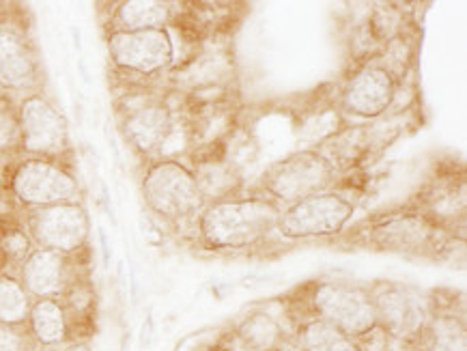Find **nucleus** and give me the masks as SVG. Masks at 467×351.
I'll return each instance as SVG.
<instances>
[{"mask_svg":"<svg viewBox=\"0 0 467 351\" xmlns=\"http://www.w3.org/2000/svg\"><path fill=\"white\" fill-rule=\"evenodd\" d=\"M278 213L267 199L218 201L201 213V235L209 248H248L276 227Z\"/></svg>","mask_w":467,"mask_h":351,"instance_id":"nucleus-1","label":"nucleus"},{"mask_svg":"<svg viewBox=\"0 0 467 351\" xmlns=\"http://www.w3.org/2000/svg\"><path fill=\"white\" fill-rule=\"evenodd\" d=\"M142 196L155 216L179 222L192 218L205 203L194 172L179 160H160L142 177Z\"/></svg>","mask_w":467,"mask_h":351,"instance_id":"nucleus-2","label":"nucleus"},{"mask_svg":"<svg viewBox=\"0 0 467 351\" xmlns=\"http://www.w3.org/2000/svg\"><path fill=\"white\" fill-rule=\"evenodd\" d=\"M356 207L337 192H321L280 212L276 229L285 240H315L338 235L351 222Z\"/></svg>","mask_w":467,"mask_h":351,"instance_id":"nucleus-3","label":"nucleus"},{"mask_svg":"<svg viewBox=\"0 0 467 351\" xmlns=\"http://www.w3.org/2000/svg\"><path fill=\"white\" fill-rule=\"evenodd\" d=\"M334 166L319 151H297L263 175V190L276 201L297 203L332 186Z\"/></svg>","mask_w":467,"mask_h":351,"instance_id":"nucleus-4","label":"nucleus"},{"mask_svg":"<svg viewBox=\"0 0 467 351\" xmlns=\"http://www.w3.org/2000/svg\"><path fill=\"white\" fill-rule=\"evenodd\" d=\"M26 233L33 240V246L71 257L87 246L88 235H91V220L85 205L78 201H67V203L33 210L28 216Z\"/></svg>","mask_w":467,"mask_h":351,"instance_id":"nucleus-5","label":"nucleus"},{"mask_svg":"<svg viewBox=\"0 0 467 351\" xmlns=\"http://www.w3.org/2000/svg\"><path fill=\"white\" fill-rule=\"evenodd\" d=\"M9 188L11 194L31 210L67 203L78 196L76 177L65 166L44 158H28L17 164Z\"/></svg>","mask_w":467,"mask_h":351,"instance_id":"nucleus-6","label":"nucleus"},{"mask_svg":"<svg viewBox=\"0 0 467 351\" xmlns=\"http://www.w3.org/2000/svg\"><path fill=\"white\" fill-rule=\"evenodd\" d=\"M313 311L317 319L334 325L347 336L360 338L377 328V315L370 291L343 283H321L313 291Z\"/></svg>","mask_w":467,"mask_h":351,"instance_id":"nucleus-7","label":"nucleus"},{"mask_svg":"<svg viewBox=\"0 0 467 351\" xmlns=\"http://www.w3.org/2000/svg\"><path fill=\"white\" fill-rule=\"evenodd\" d=\"M17 123L22 134L20 149L33 158H57L69 145L67 121L46 95H26L17 108Z\"/></svg>","mask_w":467,"mask_h":351,"instance_id":"nucleus-8","label":"nucleus"},{"mask_svg":"<svg viewBox=\"0 0 467 351\" xmlns=\"http://www.w3.org/2000/svg\"><path fill=\"white\" fill-rule=\"evenodd\" d=\"M108 55L119 69L151 76L171 67L175 46L166 28L155 31H112L106 39Z\"/></svg>","mask_w":467,"mask_h":351,"instance_id":"nucleus-9","label":"nucleus"},{"mask_svg":"<svg viewBox=\"0 0 467 351\" xmlns=\"http://www.w3.org/2000/svg\"><path fill=\"white\" fill-rule=\"evenodd\" d=\"M377 325L392 338H414L422 335L429 325L427 306L414 291L403 284H381L370 294Z\"/></svg>","mask_w":467,"mask_h":351,"instance_id":"nucleus-10","label":"nucleus"},{"mask_svg":"<svg viewBox=\"0 0 467 351\" xmlns=\"http://www.w3.org/2000/svg\"><path fill=\"white\" fill-rule=\"evenodd\" d=\"M394 95H397V80L392 71L383 65H367L345 87L340 104L347 115L375 119L390 108Z\"/></svg>","mask_w":467,"mask_h":351,"instance_id":"nucleus-11","label":"nucleus"},{"mask_svg":"<svg viewBox=\"0 0 467 351\" xmlns=\"http://www.w3.org/2000/svg\"><path fill=\"white\" fill-rule=\"evenodd\" d=\"M20 283L33 300H61L74 283L69 257L52 250L33 248L20 265Z\"/></svg>","mask_w":467,"mask_h":351,"instance_id":"nucleus-12","label":"nucleus"},{"mask_svg":"<svg viewBox=\"0 0 467 351\" xmlns=\"http://www.w3.org/2000/svg\"><path fill=\"white\" fill-rule=\"evenodd\" d=\"M37 85V61L22 28L0 24V88L28 91Z\"/></svg>","mask_w":467,"mask_h":351,"instance_id":"nucleus-13","label":"nucleus"},{"mask_svg":"<svg viewBox=\"0 0 467 351\" xmlns=\"http://www.w3.org/2000/svg\"><path fill=\"white\" fill-rule=\"evenodd\" d=\"M125 139L142 156L161 153L175 136V121L164 104L151 102L131 110L123 121Z\"/></svg>","mask_w":467,"mask_h":351,"instance_id":"nucleus-14","label":"nucleus"},{"mask_svg":"<svg viewBox=\"0 0 467 351\" xmlns=\"http://www.w3.org/2000/svg\"><path fill=\"white\" fill-rule=\"evenodd\" d=\"M26 325L33 343L41 349L58 347L71 335L67 308L61 300H33Z\"/></svg>","mask_w":467,"mask_h":351,"instance_id":"nucleus-15","label":"nucleus"},{"mask_svg":"<svg viewBox=\"0 0 467 351\" xmlns=\"http://www.w3.org/2000/svg\"><path fill=\"white\" fill-rule=\"evenodd\" d=\"M171 20L169 5L158 0H125L117 5L115 31H155Z\"/></svg>","mask_w":467,"mask_h":351,"instance_id":"nucleus-16","label":"nucleus"},{"mask_svg":"<svg viewBox=\"0 0 467 351\" xmlns=\"http://www.w3.org/2000/svg\"><path fill=\"white\" fill-rule=\"evenodd\" d=\"M429 237V224L418 216L394 218L390 222L379 224V227L375 229V240L379 242L381 248L400 250V253L422 246Z\"/></svg>","mask_w":467,"mask_h":351,"instance_id":"nucleus-17","label":"nucleus"},{"mask_svg":"<svg viewBox=\"0 0 467 351\" xmlns=\"http://www.w3.org/2000/svg\"><path fill=\"white\" fill-rule=\"evenodd\" d=\"M297 345L302 351H362L356 338L317 317L299 325Z\"/></svg>","mask_w":467,"mask_h":351,"instance_id":"nucleus-18","label":"nucleus"},{"mask_svg":"<svg viewBox=\"0 0 467 351\" xmlns=\"http://www.w3.org/2000/svg\"><path fill=\"white\" fill-rule=\"evenodd\" d=\"M33 297L22 287L20 278L0 274V324L16 328L26 325Z\"/></svg>","mask_w":467,"mask_h":351,"instance_id":"nucleus-19","label":"nucleus"},{"mask_svg":"<svg viewBox=\"0 0 467 351\" xmlns=\"http://www.w3.org/2000/svg\"><path fill=\"white\" fill-rule=\"evenodd\" d=\"M239 341L248 351H272L280 341V325L267 313H253L237 330Z\"/></svg>","mask_w":467,"mask_h":351,"instance_id":"nucleus-20","label":"nucleus"},{"mask_svg":"<svg viewBox=\"0 0 467 351\" xmlns=\"http://www.w3.org/2000/svg\"><path fill=\"white\" fill-rule=\"evenodd\" d=\"M429 351H467L465 324L457 317H437L427 325Z\"/></svg>","mask_w":467,"mask_h":351,"instance_id":"nucleus-21","label":"nucleus"},{"mask_svg":"<svg viewBox=\"0 0 467 351\" xmlns=\"http://www.w3.org/2000/svg\"><path fill=\"white\" fill-rule=\"evenodd\" d=\"M33 253V240L26 231L9 229L0 233V259L9 263H24L28 254Z\"/></svg>","mask_w":467,"mask_h":351,"instance_id":"nucleus-22","label":"nucleus"},{"mask_svg":"<svg viewBox=\"0 0 467 351\" xmlns=\"http://www.w3.org/2000/svg\"><path fill=\"white\" fill-rule=\"evenodd\" d=\"M33 347L37 345L33 343L31 335L16 325L0 324V351H33Z\"/></svg>","mask_w":467,"mask_h":351,"instance_id":"nucleus-23","label":"nucleus"},{"mask_svg":"<svg viewBox=\"0 0 467 351\" xmlns=\"http://www.w3.org/2000/svg\"><path fill=\"white\" fill-rule=\"evenodd\" d=\"M22 134L20 123H17V115L9 110H0V151L7 149H20Z\"/></svg>","mask_w":467,"mask_h":351,"instance_id":"nucleus-24","label":"nucleus"},{"mask_svg":"<svg viewBox=\"0 0 467 351\" xmlns=\"http://www.w3.org/2000/svg\"><path fill=\"white\" fill-rule=\"evenodd\" d=\"M65 351H93V347H91V343L85 341V338H80V341L69 343L67 349H65Z\"/></svg>","mask_w":467,"mask_h":351,"instance_id":"nucleus-25","label":"nucleus"},{"mask_svg":"<svg viewBox=\"0 0 467 351\" xmlns=\"http://www.w3.org/2000/svg\"><path fill=\"white\" fill-rule=\"evenodd\" d=\"M99 235H101V246H104V265L108 267L110 265V248H108V240H106L104 231H99Z\"/></svg>","mask_w":467,"mask_h":351,"instance_id":"nucleus-26","label":"nucleus"},{"mask_svg":"<svg viewBox=\"0 0 467 351\" xmlns=\"http://www.w3.org/2000/svg\"><path fill=\"white\" fill-rule=\"evenodd\" d=\"M44 351H61L58 347H54V349H44Z\"/></svg>","mask_w":467,"mask_h":351,"instance_id":"nucleus-27","label":"nucleus"}]
</instances>
